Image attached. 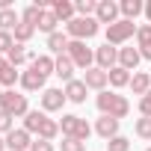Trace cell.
I'll list each match as a JSON object with an SVG mask.
<instances>
[{"label":"cell","mask_w":151,"mask_h":151,"mask_svg":"<svg viewBox=\"0 0 151 151\" xmlns=\"http://www.w3.org/2000/svg\"><path fill=\"white\" fill-rule=\"evenodd\" d=\"M68 42H71V39H68L65 33H59V30H56V33H50V36H47V50L59 56V53H65V50H68Z\"/></svg>","instance_id":"26"},{"label":"cell","mask_w":151,"mask_h":151,"mask_svg":"<svg viewBox=\"0 0 151 151\" xmlns=\"http://www.w3.org/2000/svg\"><path fill=\"white\" fill-rule=\"evenodd\" d=\"M56 136H59V122L45 119V122H42V127H39V136H36V139H47V142H53Z\"/></svg>","instance_id":"29"},{"label":"cell","mask_w":151,"mask_h":151,"mask_svg":"<svg viewBox=\"0 0 151 151\" xmlns=\"http://www.w3.org/2000/svg\"><path fill=\"white\" fill-rule=\"evenodd\" d=\"M59 130H62V136H74V139H80V142H86L89 139V133H92V127H89V122L86 119H80V116H62V122H59Z\"/></svg>","instance_id":"3"},{"label":"cell","mask_w":151,"mask_h":151,"mask_svg":"<svg viewBox=\"0 0 151 151\" xmlns=\"http://www.w3.org/2000/svg\"><path fill=\"white\" fill-rule=\"evenodd\" d=\"M65 89H45L42 92V110L45 113H59L65 107Z\"/></svg>","instance_id":"9"},{"label":"cell","mask_w":151,"mask_h":151,"mask_svg":"<svg viewBox=\"0 0 151 151\" xmlns=\"http://www.w3.org/2000/svg\"><path fill=\"white\" fill-rule=\"evenodd\" d=\"M56 27H59V18H56L50 9H45V12H42V21H39V27H36V30L50 36V33H56Z\"/></svg>","instance_id":"28"},{"label":"cell","mask_w":151,"mask_h":151,"mask_svg":"<svg viewBox=\"0 0 151 151\" xmlns=\"http://www.w3.org/2000/svg\"><path fill=\"white\" fill-rule=\"evenodd\" d=\"M107 151H130V142L119 133V136H113V139L107 142Z\"/></svg>","instance_id":"35"},{"label":"cell","mask_w":151,"mask_h":151,"mask_svg":"<svg viewBox=\"0 0 151 151\" xmlns=\"http://www.w3.org/2000/svg\"><path fill=\"white\" fill-rule=\"evenodd\" d=\"M145 18H148V24H151V0L145 3Z\"/></svg>","instance_id":"40"},{"label":"cell","mask_w":151,"mask_h":151,"mask_svg":"<svg viewBox=\"0 0 151 151\" xmlns=\"http://www.w3.org/2000/svg\"><path fill=\"white\" fill-rule=\"evenodd\" d=\"M30 151H53V142H47V139H33Z\"/></svg>","instance_id":"38"},{"label":"cell","mask_w":151,"mask_h":151,"mask_svg":"<svg viewBox=\"0 0 151 151\" xmlns=\"http://www.w3.org/2000/svg\"><path fill=\"white\" fill-rule=\"evenodd\" d=\"M95 133H98V136H104V139L110 142L113 136H119V119H110V116H101V119L95 122Z\"/></svg>","instance_id":"16"},{"label":"cell","mask_w":151,"mask_h":151,"mask_svg":"<svg viewBox=\"0 0 151 151\" xmlns=\"http://www.w3.org/2000/svg\"><path fill=\"white\" fill-rule=\"evenodd\" d=\"M133 130H136V136H139V139H151V119H148V116H142V119H136V124H133Z\"/></svg>","instance_id":"33"},{"label":"cell","mask_w":151,"mask_h":151,"mask_svg":"<svg viewBox=\"0 0 151 151\" xmlns=\"http://www.w3.org/2000/svg\"><path fill=\"white\" fill-rule=\"evenodd\" d=\"M6 59H9V62H12V65H15V68H18V65H24V62H27V59H30V62H33V59H36V56H33V53H30V50H27V45H15V47H12V50H9V53H6Z\"/></svg>","instance_id":"27"},{"label":"cell","mask_w":151,"mask_h":151,"mask_svg":"<svg viewBox=\"0 0 151 151\" xmlns=\"http://www.w3.org/2000/svg\"><path fill=\"white\" fill-rule=\"evenodd\" d=\"M119 9H122V18H124V21H133L136 15L145 12V3H142V0H122Z\"/></svg>","instance_id":"24"},{"label":"cell","mask_w":151,"mask_h":151,"mask_svg":"<svg viewBox=\"0 0 151 151\" xmlns=\"http://www.w3.org/2000/svg\"><path fill=\"white\" fill-rule=\"evenodd\" d=\"M95 104H98L101 116H110V119H124V116L130 113V101H127L124 95H116V92H110V89L98 92Z\"/></svg>","instance_id":"1"},{"label":"cell","mask_w":151,"mask_h":151,"mask_svg":"<svg viewBox=\"0 0 151 151\" xmlns=\"http://www.w3.org/2000/svg\"><path fill=\"white\" fill-rule=\"evenodd\" d=\"M42 12H45V9H42L39 3H30V6L21 12V21H24V24H33V27H39V21H42Z\"/></svg>","instance_id":"31"},{"label":"cell","mask_w":151,"mask_h":151,"mask_svg":"<svg viewBox=\"0 0 151 151\" xmlns=\"http://www.w3.org/2000/svg\"><path fill=\"white\" fill-rule=\"evenodd\" d=\"M83 83H86L89 89H95V92H104V89L110 86V77H107V71H101L98 65H92V68L83 71Z\"/></svg>","instance_id":"11"},{"label":"cell","mask_w":151,"mask_h":151,"mask_svg":"<svg viewBox=\"0 0 151 151\" xmlns=\"http://www.w3.org/2000/svg\"><path fill=\"white\" fill-rule=\"evenodd\" d=\"M68 59L77 65V68H92V62H95V50L92 47H86V42H68Z\"/></svg>","instance_id":"6"},{"label":"cell","mask_w":151,"mask_h":151,"mask_svg":"<svg viewBox=\"0 0 151 151\" xmlns=\"http://www.w3.org/2000/svg\"><path fill=\"white\" fill-rule=\"evenodd\" d=\"M107 77H110V86H113V89H122V86H130V77H133V74L124 71L122 65H116V68L107 71Z\"/></svg>","instance_id":"23"},{"label":"cell","mask_w":151,"mask_h":151,"mask_svg":"<svg viewBox=\"0 0 151 151\" xmlns=\"http://www.w3.org/2000/svg\"><path fill=\"white\" fill-rule=\"evenodd\" d=\"M74 68H77V65L68 59V53H59V56H56V71H53V74H56L59 80L71 83V80H74Z\"/></svg>","instance_id":"18"},{"label":"cell","mask_w":151,"mask_h":151,"mask_svg":"<svg viewBox=\"0 0 151 151\" xmlns=\"http://www.w3.org/2000/svg\"><path fill=\"white\" fill-rule=\"evenodd\" d=\"M0 110L9 113L12 119H21L30 113V104H27V95H18L15 89H6L3 92V101H0Z\"/></svg>","instance_id":"4"},{"label":"cell","mask_w":151,"mask_h":151,"mask_svg":"<svg viewBox=\"0 0 151 151\" xmlns=\"http://www.w3.org/2000/svg\"><path fill=\"white\" fill-rule=\"evenodd\" d=\"M86 92H89V86H86L83 80H71V83H65V98H68L71 104H83V101H86Z\"/></svg>","instance_id":"17"},{"label":"cell","mask_w":151,"mask_h":151,"mask_svg":"<svg viewBox=\"0 0 151 151\" xmlns=\"http://www.w3.org/2000/svg\"><path fill=\"white\" fill-rule=\"evenodd\" d=\"M130 36H136V24L133 21H124V18H119L116 24H110L107 27V45H124Z\"/></svg>","instance_id":"5"},{"label":"cell","mask_w":151,"mask_h":151,"mask_svg":"<svg viewBox=\"0 0 151 151\" xmlns=\"http://www.w3.org/2000/svg\"><path fill=\"white\" fill-rule=\"evenodd\" d=\"M12 47H15V36L12 33H0V56H6Z\"/></svg>","instance_id":"36"},{"label":"cell","mask_w":151,"mask_h":151,"mask_svg":"<svg viewBox=\"0 0 151 151\" xmlns=\"http://www.w3.org/2000/svg\"><path fill=\"white\" fill-rule=\"evenodd\" d=\"M136 47H139L142 59L151 62V24H139L136 27Z\"/></svg>","instance_id":"14"},{"label":"cell","mask_w":151,"mask_h":151,"mask_svg":"<svg viewBox=\"0 0 151 151\" xmlns=\"http://www.w3.org/2000/svg\"><path fill=\"white\" fill-rule=\"evenodd\" d=\"M139 62H142L139 47H119V65H122L124 71H136Z\"/></svg>","instance_id":"13"},{"label":"cell","mask_w":151,"mask_h":151,"mask_svg":"<svg viewBox=\"0 0 151 151\" xmlns=\"http://www.w3.org/2000/svg\"><path fill=\"white\" fill-rule=\"evenodd\" d=\"M21 24V15L9 6V9H0V33H15V27Z\"/></svg>","instance_id":"21"},{"label":"cell","mask_w":151,"mask_h":151,"mask_svg":"<svg viewBox=\"0 0 151 151\" xmlns=\"http://www.w3.org/2000/svg\"><path fill=\"white\" fill-rule=\"evenodd\" d=\"M30 145H33V133H27L24 127H15V130L6 133V148L9 151H30Z\"/></svg>","instance_id":"10"},{"label":"cell","mask_w":151,"mask_h":151,"mask_svg":"<svg viewBox=\"0 0 151 151\" xmlns=\"http://www.w3.org/2000/svg\"><path fill=\"white\" fill-rule=\"evenodd\" d=\"M45 80H47V77H42L39 71L27 68V71L21 74V89H27V92H36V89H42V92H45Z\"/></svg>","instance_id":"19"},{"label":"cell","mask_w":151,"mask_h":151,"mask_svg":"<svg viewBox=\"0 0 151 151\" xmlns=\"http://www.w3.org/2000/svg\"><path fill=\"white\" fill-rule=\"evenodd\" d=\"M15 83H21V74H18V68L6 59V56H0V86H15Z\"/></svg>","instance_id":"12"},{"label":"cell","mask_w":151,"mask_h":151,"mask_svg":"<svg viewBox=\"0 0 151 151\" xmlns=\"http://www.w3.org/2000/svg\"><path fill=\"white\" fill-rule=\"evenodd\" d=\"M12 36H15V45H27V42H30V39L36 36V27H33V24H24V21H21V24L15 27V33H12Z\"/></svg>","instance_id":"32"},{"label":"cell","mask_w":151,"mask_h":151,"mask_svg":"<svg viewBox=\"0 0 151 151\" xmlns=\"http://www.w3.org/2000/svg\"><path fill=\"white\" fill-rule=\"evenodd\" d=\"M95 9H98V0H77L74 3L77 18H95Z\"/></svg>","instance_id":"30"},{"label":"cell","mask_w":151,"mask_h":151,"mask_svg":"<svg viewBox=\"0 0 151 151\" xmlns=\"http://www.w3.org/2000/svg\"><path fill=\"white\" fill-rule=\"evenodd\" d=\"M50 12L59 18V24H68V21L77 18V12H74V3H71V0H53V3H50Z\"/></svg>","instance_id":"15"},{"label":"cell","mask_w":151,"mask_h":151,"mask_svg":"<svg viewBox=\"0 0 151 151\" xmlns=\"http://www.w3.org/2000/svg\"><path fill=\"white\" fill-rule=\"evenodd\" d=\"M45 119H47V113H45V110H30V113L24 116V130L39 136V127H42V122H45Z\"/></svg>","instance_id":"22"},{"label":"cell","mask_w":151,"mask_h":151,"mask_svg":"<svg viewBox=\"0 0 151 151\" xmlns=\"http://www.w3.org/2000/svg\"><path fill=\"white\" fill-rule=\"evenodd\" d=\"M59 148H62V151H86V142H80V139H74V136H62Z\"/></svg>","instance_id":"34"},{"label":"cell","mask_w":151,"mask_h":151,"mask_svg":"<svg viewBox=\"0 0 151 151\" xmlns=\"http://www.w3.org/2000/svg\"><path fill=\"white\" fill-rule=\"evenodd\" d=\"M130 89H133V95L145 98V95L151 92V74H145V71H136L133 77H130Z\"/></svg>","instance_id":"20"},{"label":"cell","mask_w":151,"mask_h":151,"mask_svg":"<svg viewBox=\"0 0 151 151\" xmlns=\"http://www.w3.org/2000/svg\"><path fill=\"white\" fill-rule=\"evenodd\" d=\"M145 151H151V148H145Z\"/></svg>","instance_id":"43"},{"label":"cell","mask_w":151,"mask_h":151,"mask_svg":"<svg viewBox=\"0 0 151 151\" xmlns=\"http://www.w3.org/2000/svg\"><path fill=\"white\" fill-rule=\"evenodd\" d=\"M9 130H15V124H12V116L0 110V136H6Z\"/></svg>","instance_id":"37"},{"label":"cell","mask_w":151,"mask_h":151,"mask_svg":"<svg viewBox=\"0 0 151 151\" xmlns=\"http://www.w3.org/2000/svg\"><path fill=\"white\" fill-rule=\"evenodd\" d=\"M95 65H98L101 71L116 68V65H119V47H113V45H101V47L95 50Z\"/></svg>","instance_id":"8"},{"label":"cell","mask_w":151,"mask_h":151,"mask_svg":"<svg viewBox=\"0 0 151 151\" xmlns=\"http://www.w3.org/2000/svg\"><path fill=\"white\" fill-rule=\"evenodd\" d=\"M139 113H142V116H148V119H151V92H148V95H145V98H139Z\"/></svg>","instance_id":"39"},{"label":"cell","mask_w":151,"mask_h":151,"mask_svg":"<svg viewBox=\"0 0 151 151\" xmlns=\"http://www.w3.org/2000/svg\"><path fill=\"white\" fill-rule=\"evenodd\" d=\"M119 15H122V9H119V3H113V0H98V9H95V21L98 24H116L119 21Z\"/></svg>","instance_id":"7"},{"label":"cell","mask_w":151,"mask_h":151,"mask_svg":"<svg viewBox=\"0 0 151 151\" xmlns=\"http://www.w3.org/2000/svg\"><path fill=\"white\" fill-rule=\"evenodd\" d=\"M0 101H3V89H0Z\"/></svg>","instance_id":"42"},{"label":"cell","mask_w":151,"mask_h":151,"mask_svg":"<svg viewBox=\"0 0 151 151\" xmlns=\"http://www.w3.org/2000/svg\"><path fill=\"white\" fill-rule=\"evenodd\" d=\"M30 68L39 71L42 77H50V74L56 71V59H53V56H36V59L30 62Z\"/></svg>","instance_id":"25"},{"label":"cell","mask_w":151,"mask_h":151,"mask_svg":"<svg viewBox=\"0 0 151 151\" xmlns=\"http://www.w3.org/2000/svg\"><path fill=\"white\" fill-rule=\"evenodd\" d=\"M6 148V136H0V151H3Z\"/></svg>","instance_id":"41"},{"label":"cell","mask_w":151,"mask_h":151,"mask_svg":"<svg viewBox=\"0 0 151 151\" xmlns=\"http://www.w3.org/2000/svg\"><path fill=\"white\" fill-rule=\"evenodd\" d=\"M98 21L95 18H74V21H68L65 24V36L71 39V42H86V39H92V36H98Z\"/></svg>","instance_id":"2"}]
</instances>
